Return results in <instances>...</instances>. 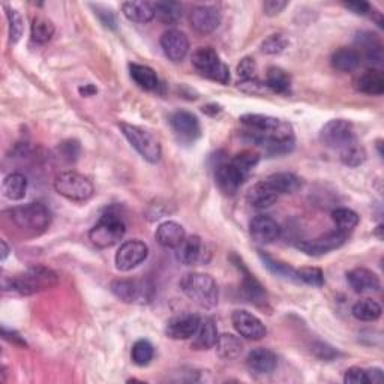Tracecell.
I'll list each match as a JSON object with an SVG mask.
<instances>
[{"label": "cell", "mask_w": 384, "mask_h": 384, "mask_svg": "<svg viewBox=\"0 0 384 384\" xmlns=\"http://www.w3.org/2000/svg\"><path fill=\"white\" fill-rule=\"evenodd\" d=\"M240 124L245 128L243 134L249 142L266 153L283 155L293 151L294 133L288 122L265 115H245L240 117Z\"/></svg>", "instance_id": "6da1fadb"}, {"label": "cell", "mask_w": 384, "mask_h": 384, "mask_svg": "<svg viewBox=\"0 0 384 384\" xmlns=\"http://www.w3.org/2000/svg\"><path fill=\"white\" fill-rule=\"evenodd\" d=\"M181 288L185 296L204 309H212L218 305L219 290L215 279L208 274H186L181 279Z\"/></svg>", "instance_id": "7a4b0ae2"}, {"label": "cell", "mask_w": 384, "mask_h": 384, "mask_svg": "<svg viewBox=\"0 0 384 384\" xmlns=\"http://www.w3.org/2000/svg\"><path fill=\"white\" fill-rule=\"evenodd\" d=\"M9 284H11L12 292H17L22 296H32L58 285L59 276L53 269L45 266H33L15 278H11Z\"/></svg>", "instance_id": "3957f363"}, {"label": "cell", "mask_w": 384, "mask_h": 384, "mask_svg": "<svg viewBox=\"0 0 384 384\" xmlns=\"http://www.w3.org/2000/svg\"><path fill=\"white\" fill-rule=\"evenodd\" d=\"M11 219L18 228L31 234H41L51 224V212L42 203H29L18 206L11 212Z\"/></svg>", "instance_id": "277c9868"}, {"label": "cell", "mask_w": 384, "mask_h": 384, "mask_svg": "<svg viewBox=\"0 0 384 384\" xmlns=\"http://www.w3.org/2000/svg\"><path fill=\"white\" fill-rule=\"evenodd\" d=\"M126 233L125 222L117 213L108 210L89 231V239L97 248L106 249L117 245Z\"/></svg>", "instance_id": "5b68a950"}, {"label": "cell", "mask_w": 384, "mask_h": 384, "mask_svg": "<svg viewBox=\"0 0 384 384\" xmlns=\"http://www.w3.org/2000/svg\"><path fill=\"white\" fill-rule=\"evenodd\" d=\"M54 190L67 200L76 203L87 201L92 199L93 194H95L93 183L86 176H83L77 172H63L56 176Z\"/></svg>", "instance_id": "8992f818"}, {"label": "cell", "mask_w": 384, "mask_h": 384, "mask_svg": "<svg viewBox=\"0 0 384 384\" xmlns=\"http://www.w3.org/2000/svg\"><path fill=\"white\" fill-rule=\"evenodd\" d=\"M119 126L122 129V133H124L125 138L129 142V144L133 146L147 162L151 164L159 162V159H161V155H162V149L159 140L152 133L129 124H120Z\"/></svg>", "instance_id": "52a82bcc"}, {"label": "cell", "mask_w": 384, "mask_h": 384, "mask_svg": "<svg viewBox=\"0 0 384 384\" xmlns=\"http://www.w3.org/2000/svg\"><path fill=\"white\" fill-rule=\"evenodd\" d=\"M192 65L201 76L208 77L221 84L230 81V71L226 63L219 58V54L212 47H200L192 53Z\"/></svg>", "instance_id": "ba28073f"}, {"label": "cell", "mask_w": 384, "mask_h": 384, "mask_svg": "<svg viewBox=\"0 0 384 384\" xmlns=\"http://www.w3.org/2000/svg\"><path fill=\"white\" fill-rule=\"evenodd\" d=\"M320 140L326 147L340 152L347 147H350L351 144L358 143L353 125L349 120L344 119H333L331 122H327L320 133Z\"/></svg>", "instance_id": "9c48e42d"}, {"label": "cell", "mask_w": 384, "mask_h": 384, "mask_svg": "<svg viewBox=\"0 0 384 384\" xmlns=\"http://www.w3.org/2000/svg\"><path fill=\"white\" fill-rule=\"evenodd\" d=\"M113 294L125 303H144L152 299V287L138 279H116L110 285Z\"/></svg>", "instance_id": "30bf717a"}, {"label": "cell", "mask_w": 384, "mask_h": 384, "mask_svg": "<svg viewBox=\"0 0 384 384\" xmlns=\"http://www.w3.org/2000/svg\"><path fill=\"white\" fill-rule=\"evenodd\" d=\"M170 126L181 143H194L201 137L200 120L191 111L179 110L170 116Z\"/></svg>", "instance_id": "8fae6325"}, {"label": "cell", "mask_w": 384, "mask_h": 384, "mask_svg": "<svg viewBox=\"0 0 384 384\" xmlns=\"http://www.w3.org/2000/svg\"><path fill=\"white\" fill-rule=\"evenodd\" d=\"M248 176L249 173L240 168L233 159L230 162L218 164L215 168V181H217L219 190L227 195L236 194L248 179Z\"/></svg>", "instance_id": "7c38bea8"}, {"label": "cell", "mask_w": 384, "mask_h": 384, "mask_svg": "<svg viewBox=\"0 0 384 384\" xmlns=\"http://www.w3.org/2000/svg\"><path fill=\"white\" fill-rule=\"evenodd\" d=\"M149 256V247L144 242L134 239L122 243L116 252V267L120 272H129L140 266Z\"/></svg>", "instance_id": "4fadbf2b"}, {"label": "cell", "mask_w": 384, "mask_h": 384, "mask_svg": "<svg viewBox=\"0 0 384 384\" xmlns=\"http://www.w3.org/2000/svg\"><path fill=\"white\" fill-rule=\"evenodd\" d=\"M347 237H349V233H344L341 230H335L331 233H326L323 236L312 239V240H303L297 243V248L302 252H305L306 256H323L327 254V252L335 251L341 248Z\"/></svg>", "instance_id": "5bb4252c"}, {"label": "cell", "mask_w": 384, "mask_h": 384, "mask_svg": "<svg viewBox=\"0 0 384 384\" xmlns=\"http://www.w3.org/2000/svg\"><path fill=\"white\" fill-rule=\"evenodd\" d=\"M231 322L234 329H236L237 333L245 340L260 341L263 340L267 333L263 322L254 314L245 311V309H237V311H234L231 315Z\"/></svg>", "instance_id": "9a60e30c"}, {"label": "cell", "mask_w": 384, "mask_h": 384, "mask_svg": "<svg viewBox=\"0 0 384 384\" xmlns=\"http://www.w3.org/2000/svg\"><path fill=\"white\" fill-rule=\"evenodd\" d=\"M190 23L197 33L209 35L218 29L221 23V12L217 6L199 5L191 9Z\"/></svg>", "instance_id": "2e32d148"}, {"label": "cell", "mask_w": 384, "mask_h": 384, "mask_svg": "<svg viewBox=\"0 0 384 384\" xmlns=\"http://www.w3.org/2000/svg\"><path fill=\"white\" fill-rule=\"evenodd\" d=\"M200 322L201 318L197 314L186 312V314L176 315L167 322L165 335L174 341L190 340L195 335L197 329H199Z\"/></svg>", "instance_id": "e0dca14e"}, {"label": "cell", "mask_w": 384, "mask_h": 384, "mask_svg": "<svg viewBox=\"0 0 384 384\" xmlns=\"http://www.w3.org/2000/svg\"><path fill=\"white\" fill-rule=\"evenodd\" d=\"M161 49L164 54L174 63L182 62L190 51V40L179 29H168L161 36Z\"/></svg>", "instance_id": "ac0fdd59"}, {"label": "cell", "mask_w": 384, "mask_h": 384, "mask_svg": "<svg viewBox=\"0 0 384 384\" xmlns=\"http://www.w3.org/2000/svg\"><path fill=\"white\" fill-rule=\"evenodd\" d=\"M174 251L176 258L185 266H195L208 261V257H206L208 249H206L203 239L199 236L185 237V240Z\"/></svg>", "instance_id": "d6986e66"}, {"label": "cell", "mask_w": 384, "mask_h": 384, "mask_svg": "<svg viewBox=\"0 0 384 384\" xmlns=\"http://www.w3.org/2000/svg\"><path fill=\"white\" fill-rule=\"evenodd\" d=\"M249 231L251 236L256 242L263 243V245H270V243H275L281 237V230L279 224L274 219L267 217V215H257L256 218H252L249 224Z\"/></svg>", "instance_id": "ffe728a7"}, {"label": "cell", "mask_w": 384, "mask_h": 384, "mask_svg": "<svg viewBox=\"0 0 384 384\" xmlns=\"http://www.w3.org/2000/svg\"><path fill=\"white\" fill-rule=\"evenodd\" d=\"M347 281L356 293H374L380 290V278L367 267H356L347 274Z\"/></svg>", "instance_id": "44dd1931"}, {"label": "cell", "mask_w": 384, "mask_h": 384, "mask_svg": "<svg viewBox=\"0 0 384 384\" xmlns=\"http://www.w3.org/2000/svg\"><path fill=\"white\" fill-rule=\"evenodd\" d=\"M247 367L251 372L257 374V376H266V374H270L276 369L278 358L269 349H256L248 354Z\"/></svg>", "instance_id": "7402d4cb"}, {"label": "cell", "mask_w": 384, "mask_h": 384, "mask_svg": "<svg viewBox=\"0 0 384 384\" xmlns=\"http://www.w3.org/2000/svg\"><path fill=\"white\" fill-rule=\"evenodd\" d=\"M155 237L159 245L167 249H176L185 240V228L174 221H165L156 228Z\"/></svg>", "instance_id": "603a6c76"}, {"label": "cell", "mask_w": 384, "mask_h": 384, "mask_svg": "<svg viewBox=\"0 0 384 384\" xmlns=\"http://www.w3.org/2000/svg\"><path fill=\"white\" fill-rule=\"evenodd\" d=\"M356 45L359 47L360 51L359 56L362 59V54L365 56L371 65H380L383 60V45L381 41L378 40L377 35H374L371 32H362L358 35L356 38Z\"/></svg>", "instance_id": "cb8c5ba5"}, {"label": "cell", "mask_w": 384, "mask_h": 384, "mask_svg": "<svg viewBox=\"0 0 384 384\" xmlns=\"http://www.w3.org/2000/svg\"><path fill=\"white\" fill-rule=\"evenodd\" d=\"M218 327L215 324L213 318H203L200 322L199 329L192 336L191 347L194 350H209L217 345L218 341Z\"/></svg>", "instance_id": "d4e9b609"}, {"label": "cell", "mask_w": 384, "mask_h": 384, "mask_svg": "<svg viewBox=\"0 0 384 384\" xmlns=\"http://www.w3.org/2000/svg\"><path fill=\"white\" fill-rule=\"evenodd\" d=\"M278 199H279V194L274 188H272L267 181L256 183L247 195L248 203L256 209L270 208L272 204L276 203Z\"/></svg>", "instance_id": "484cf974"}, {"label": "cell", "mask_w": 384, "mask_h": 384, "mask_svg": "<svg viewBox=\"0 0 384 384\" xmlns=\"http://www.w3.org/2000/svg\"><path fill=\"white\" fill-rule=\"evenodd\" d=\"M240 267L243 272V283H242L243 297H245L248 302L254 303L256 306L263 308L267 303V294H266L265 287L261 285L254 278V275H251L245 267L243 266H240Z\"/></svg>", "instance_id": "4316f807"}, {"label": "cell", "mask_w": 384, "mask_h": 384, "mask_svg": "<svg viewBox=\"0 0 384 384\" xmlns=\"http://www.w3.org/2000/svg\"><path fill=\"white\" fill-rule=\"evenodd\" d=\"M122 12L129 22L146 24L155 18L153 3L149 2H125L122 5Z\"/></svg>", "instance_id": "83f0119b"}, {"label": "cell", "mask_w": 384, "mask_h": 384, "mask_svg": "<svg viewBox=\"0 0 384 384\" xmlns=\"http://www.w3.org/2000/svg\"><path fill=\"white\" fill-rule=\"evenodd\" d=\"M360 56L356 49H350V47H341L340 50H336L332 58L331 63L336 71L341 72H351L360 65Z\"/></svg>", "instance_id": "f1b7e54d"}, {"label": "cell", "mask_w": 384, "mask_h": 384, "mask_svg": "<svg viewBox=\"0 0 384 384\" xmlns=\"http://www.w3.org/2000/svg\"><path fill=\"white\" fill-rule=\"evenodd\" d=\"M27 186H29V182H27L24 174L11 173L5 177V181L2 183V194L8 200H23L27 192Z\"/></svg>", "instance_id": "f546056e"}, {"label": "cell", "mask_w": 384, "mask_h": 384, "mask_svg": "<svg viewBox=\"0 0 384 384\" xmlns=\"http://www.w3.org/2000/svg\"><path fill=\"white\" fill-rule=\"evenodd\" d=\"M129 74L131 78L137 83V86L144 90H156L159 87V78L156 72L151 67H147V65L131 63Z\"/></svg>", "instance_id": "4dcf8cb0"}, {"label": "cell", "mask_w": 384, "mask_h": 384, "mask_svg": "<svg viewBox=\"0 0 384 384\" xmlns=\"http://www.w3.org/2000/svg\"><path fill=\"white\" fill-rule=\"evenodd\" d=\"M269 185L274 188L279 195L283 194H293L296 192L299 188H301V179L293 173H287V172H283V173H275L269 176L267 179Z\"/></svg>", "instance_id": "1f68e13d"}, {"label": "cell", "mask_w": 384, "mask_h": 384, "mask_svg": "<svg viewBox=\"0 0 384 384\" xmlns=\"http://www.w3.org/2000/svg\"><path fill=\"white\" fill-rule=\"evenodd\" d=\"M215 347H217L218 354L226 360L237 359L243 351V342L240 341V338H237L236 335H231V333L219 335L217 345Z\"/></svg>", "instance_id": "d6a6232c"}, {"label": "cell", "mask_w": 384, "mask_h": 384, "mask_svg": "<svg viewBox=\"0 0 384 384\" xmlns=\"http://www.w3.org/2000/svg\"><path fill=\"white\" fill-rule=\"evenodd\" d=\"M358 89L367 95L378 97L384 93V78L377 69H368L358 80Z\"/></svg>", "instance_id": "836d02e7"}, {"label": "cell", "mask_w": 384, "mask_h": 384, "mask_svg": "<svg viewBox=\"0 0 384 384\" xmlns=\"http://www.w3.org/2000/svg\"><path fill=\"white\" fill-rule=\"evenodd\" d=\"M266 87L275 93H281V95H287L290 93V87H292V80L290 76L281 68H269L266 74Z\"/></svg>", "instance_id": "e575fe53"}, {"label": "cell", "mask_w": 384, "mask_h": 384, "mask_svg": "<svg viewBox=\"0 0 384 384\" xmlns=\"http://www.w3.org/2000/svg\"><path fill=\"white\" fill-rule=\"evenodd\" d=\"M351 312L354 318H358L360 322H377L381 317L383 309L380 303L372 301V299H363V301L354 303Z\"/></svg>", "instance_id": "d590c367"}, {"label": "cell", "mask_w": 384, "mask_h": 384, "mask_svg": "<svg viewBox=\"0 0 384 384\" xmlns=\"http://www.w3.org/2000/svg\"><path fill=\"white\" fill-rule=\"evenodd\" d=\"M153 11L155 17L164 24H176L182 18V5L177 2H156Z\"/></svg>", "instance_id": "8d00e7d4"}, {"label": "cell", "mask_w": 384, "mask_h": 384, "mask_svg": "<svg viewBox=\"0 0 384 384\" xmlns=\"http://www.w3.org/2000/svg\"><path fill=\"white\" fill-rule=\"evenodd\" d=\"M54 24L49 18L44 15H38L33 18L32 27H31V35L32 40L38 44H47L51 41L53 35H54Z\"/></svg>", "instance_id": "74e56055"}, {"label": "cell", "mask_w": 384, "mask_h": 384, "mask_svg": "<svg viewBox=\"0 0 384 384\" xmlns=\"http://www.w3.org/2000/svg\"><path fill=\"white\" fill-rule=\"evenodd\" d=\"M153 356H155V349L147 340H138L133 345L131 359H133V362L137 365V367H147V365L153 360Z\"/></svg>", "instance_id": "f35d334b"}, {"label": "cell", "mask_w": 384, "mask_h": 384, "mask_svg": "<svg viewBox=\"0 0 384 384\" xmlns=\"http://www.w3.org/2000/svg\"><path fill=\"white\" fill-rule=\"evenodd\" d=\"M332 219L336 224V227H338V230H341L344 233H349L353 228L358 227L359 215L356 213L354 210H351V209L340 208V209H336V210L332 212Z\"/></svg>", "instance_id": "ab89813d"}, {"label": "cell", "mask_w": 384, "mask_h": 384, "mask_svg": "<svg viewBox=\"0 0 384 384\" xmlns=\"http://www.w3.org/2000/svg\"><path fill=\"white\" fill-rule=\"evenodd\" d=\"M258 256H260L261 260H263L265 266L274 275L283 276V278H287V279H296V270L292 266H288L287 263H283V261H279V260L272 258L269 254H265L263 251H258Z\"/></svg>", "instance_id": "60d3db41"}, {"label": "cell", "mask_w": 384, "mask_h": 384, "mask_svg": "<svg viewBox=\"0 0 384 384\" xmlns=\"http://www.w3.org/2000/svg\"><path fill=\"white\" fill-rule=\"evenodd\" d=\"M290 40L285 33H274L270 35L267 40H265V42L261 44V51L266 54H272L276 56L284 53L288 49Z\"/></svg>", "instance_id": "b9f144b4"}, {"label": "cell", "mask_w": 384, "mask_h": 384, "mask_svg": "<svg viewBox=\"0 0 384 384\" xmlns=\"http://www.w3.org/2000/svg\"><path fill=\"white\" fill-rule=\"evenodd\" d=\"M340 153H341L342 164L353 168L359 167L367 161V152H365V149L362 146H359V143L351 144L350 147L344 149V151H341Z\"/></svg>", "instance_id": "7bdbcfd3"}, {"label": "cell", "mask_w": 384, "mask_h": 384, "mask_svg": "<svg viewBox=\"0 0 384 384\" xmlns=\"http://www.w3.org/2000/svg\"><path fill=\"white\" fill-rule=\"evenodd\" d=\"M6 9V15H8V22H9V36H11V41L15 44L20 41V38L23 36L24 32V20L22 14L17 11V9L8 8Z\"/></svg>", "instance_id": "ee69618b"}, {"label": "cell", "mask_w": 384, "mask_h": 384, "mask_svg": "<svg viewBox=\"0 0 384 384\" xmlns=\"http://www.w3.org/2000/svg\"><path fill=\"white\" fill-rule=\"evenodd\" d=\"M296 279L302 283L320 288L324 285V275L323 270L318 267H302L296 270Z\"/></svg>", "instance_id": "f6af8a7d"}, {"label": "cell", "mask_w": 384, "mask_h": 384, "mask_svg": "<svg viewBox=\"0 0 384 384\" xmlns=\"http://www.w3.org/2000/svg\"><path fill=\"white\" fill-rule=\"evenodd\" d=\"M237 76L240 81H252L257 78V63L252 58L242 59L237 65Z\"/></svg>", "instance_id": "bcb514c9"}, {"label": "cell", "mask_w": 384, "mask_h": 384, "mask_svg": "<svg viewBox=\"0 0 384 384\" xmlns=\"http://www.w3.org/2000/svg\"><path fill=\"white\" fill-rule=\"evenodd\" d=\"M93 8H95V14L97 17L99 18V22L104 24V27H107V29H111V31H116L117 29V20H116V14L111 11L110 8H106V6H101V5H93Z\"/></svg>", "instance_id": "7dc6e473"}, {"label": "cell", "mask_w": 384, "mask_h": 384, "mask_svg": "<svg viewBox=\"0 0 384 384\" xmlns=\"http://www.w3.org/2000/svg\"><path fill=\"white\" fill-rule=\"evenodd\" d=\"M344 383L347 384H368L367 369H362L359 367H353L345 371Z\"/></svg>", "instance_id": "c3c4849f"}, {"label": "cell", "mask_w": 384, "mask_h": 384, "mask_svg": "<svg viewBox=\"0 0 384 384\" xmlns=\"http://www.w3.org/2000/svg\"><path fill=\"white\" fill-rule=\"evenodd\" d=\"M59 153H60V158L65 159V161L74 162L78 158L80 146L77 142H72V140H69V142H65L59 146Z\"/></svg>", "instance_id": "681fc988"}, {"label": "cell", "mask_w": 384, "mask_h": 384, "mask_svg": "<svg viewBox=\"0 0 384 384\" xmlns=\"http://www.w3.org/2000/svg\"><path fill=\"white\" fill-rule=\"evenodd\" d=\"M287 5L288 2H284V0H266L263 3V11L267 17H275L283 12Z\"/></svg>", "instance_id": "f907efd6"}, {"label": "cell", "mask_w": 384, "mask_h": 384, "mask_svg": "<svg viewBox=\"0 0 384 384\" xmlns=\"http://www.w3.org/2000/svg\"><path fill=\"white\" fill-rule=\"evenodd\" d=\"M344 6L350 9L351 12L358 15H367L371 11V5L368 2H363V0H354V2H345Z\"/></svg>", "instance_id": "816d5d0a"}, {"label": "cell", "mask_w": 384, "mask_h": 384, "mask_svg": "<svg viewBox=\"0 0 384 384\" xmlns=\"http://www.w3.org/2000/svg\"><path fill=\"white\" fill-rule=\"evenodd\" d=\"M315 354L318 356L320 359H324V360H329V359H333L335 356H338V351H335L332 347H329L327 344H323V342H318L314 345Z\"/></svg>", "instance_id": "f5cc1de1"}, {"label": "cell", "mask_w": 384, "mask_h": 384, "mask_svg": "<svg viewBox=\"0 0 384 384\" xmlns=\"http://www.w3.org/2000/svg\"><path fill=\"white\" fill-rule=\"evenodd\" d=\"M367 376H368V384H378L383 383L384 376L383 371L380 368H372V369H367Z\"/></svg>", "instance_id": "db71d44e"}, {"label": "cell", "mask_w": 384, "mask_h": 384, "mask_svg": "<svg viewBox=\"0 0 384 384\" xmlns=\"http://www.w3.org/2000/svg\"><path fill=\"white\" fill-rule=\"evenodd\" d=\"M80 93L83 97H92V95H95V93L98 92L97 87L93 86V84H86V86H81L80 89Z\"/></svg>", "instance_id": "11a10c76"}, {"label": "cell", "mask_w": 384, "mask_h": 384, "mask_svg": "<svg viewBox=\"0 0 384 384\" xmlns=\"http://www.w3.org/2000/svg\"><path fill=\"white\" fill-rule=\"evenodd\" d=\"M0 247H2V256H0V258H2V261H5L6 257H8V254H9V248H8L5 240L0 242Z\"/></svg>", "instance_id": "9f6ffc18"}]
</instances>
